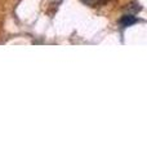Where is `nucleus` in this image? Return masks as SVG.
Segmentation results:
<instances>
[{
    "instance_id": "1",
    "label": "nucleus",
    "mask_w": 147,
    "mask_h": 155,
    "mask_svg": "<svg viewBox=\"0 0 147 155\" xmlns=\"http://www.w3.org/2000/svg\"><path fill=\"white\" fill-rule=\"evenodd\" d=\"M138 21L133 14H126V16H122L121 18H120V25L122 26V27H128V26H132V25H134V23Z\"/></svg>"
},
{
    "instance_id": "2",
    "label": "nucleus",
    "mask_w": 147,
    "mask_h": 155,
    "mask_svg": "<svg viewBox=\"0 0 147 155\" xmlns=\"http://www.w3.org/2000/svg\"><path fill=\"white\" fill-rule=\"evenodd\" d=\"M98 2H100V0H83V3H85L87 5H92V7L96 5Z\"/></svg>"
}]
</instances>
